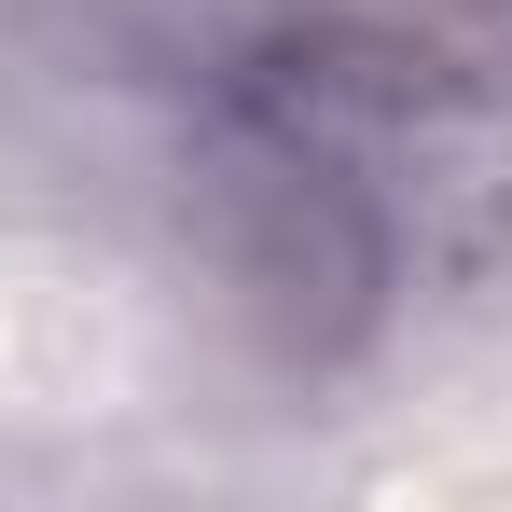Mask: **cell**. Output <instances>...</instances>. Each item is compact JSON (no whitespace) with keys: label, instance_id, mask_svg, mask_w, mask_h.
Returning a JSON list of instances; mask_svg holds the SVG:
<instances>
[{"label":"cell","instance_id":"1","mask_svg":"<svg viewBox=\"0 0 512 512\" xmlns=\"http://www.w3.org/2000/svg\"><path fill=\"white\" fill-rule=\"evenodd\" d=\"M374 125L388 111L319 84L305 56H263L222 84L208 139H194V236L222 263V305L291 374L374 346L388 291H402V222L374 194V153H360Z\"/></svg>","mask_w":512,"mask_h":512}]
</instances>
